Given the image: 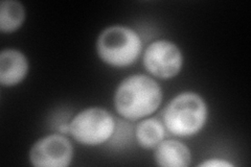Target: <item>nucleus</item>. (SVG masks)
I'll use <instances>...</instances> for the list:
<instances>
[{
	"label": "nucleus",
	"instance_id": "obj_10",
	"mask_svg": "<svg viewBox=\"0 0 251 167\" xmlns=\"http://www.w3.org/2000/svg\"><path fill=\"white\" fill-rule=\"evenodd\" d=\"M25 19V10L19 1L4 0L0 3V29L12 33L18 29Z\"/></svg>",
	"mask_w": 251,
	"mask_h": 167
},
{
	"label": "nucleus",
	"instance_id": "obj_3",
	"mask_svg": "<svg viewBox=\"0 0 251 167\" xmlns=\"http://www.w3.org/2000/svg\"><path fill=\"white\" fill-rule=\"evenodd\" d=\"M143 43L134 29L128 26L113 25L101 31L97 41L100 59L115 67L129 66L141 53Z\"/></svg>",
	"mask_w": 251,
	"mask_h": 167
},
{
	"label": "nucleus",
	"instance_id": "obj_8",
	"mask_svg": "<svg viewBox=\"0 0 251 167\" xmlns=\"http://www.w3.org/2000/svg\"><path fill=\"white\" fill-rule=\"evenodd\" d=\"M155 161L162 167H187L192 162V154L184 143L177 140H162L155 147Z\"/></svg>",
	"mask_w": 251,
	"mask_h": 167
},
{
	"label": "nucleus",
	"instance_id": "obj_6",
	"mask_svg": "<svg viewBox=\"0 0 251 167\" xmlns=\"http://www.w3.org/2000/svg\"><path fill=\"white\" fill-rule=\"evenodd\" d=\"M73 157V144L59 134L39 139L29 152V161L36 167H66L72 163Z\"/></svg>",
	"mask_w": 251,
	"mask_h": 167
},
{
	"label": "nucleus",
	"instance_id": "obj_7",
	"mask_svg": "<svg viewBox=\"0 0 251 167\" xmlns=\"http://www.w3.org/2000/svg\"><path fill=\"white\" fill-rule=\"evenodd\" d=\"M27 71V59L19 50L5 49L0 53V83L2 86L19 84L26 76Z\"/></svg>",
	"mask_w": 251,
	"mask_h": 167
},
{
	"label": "nucleus",
	"instance_id": "obj_11",
	"mask_svg": "<svg viewBox=\"0 0 251 167\" xmlns=\"http://www.w3.org/2000/svg\"><path fill=\"white\" fill-rule=\"evenodd\" d=\"M199 166H202V167H232L233 165L225 160H222V159H210V160H206L203 163H200Z\"/></svg>",
	"mask_w": 251,
	"mask_h": 167
},
{
	"label": "nucleus",
	"instance_id": "obj_2",
	"mask_svg": "<svg viewBox=\"0 0 251 167\" xmlns=\"http://www.w3.org/2000/svg\"><path fill=\"white\" fill-rule=\"evenodd\" d=\"M207 106L199 94L184 92L173 98L163 113V122L170 133L191 137L202 130L207 119Z\"/></svg>",
	"mask_w": 251,
	"mask_h": 167
},
{
	"label": "nucleus",
	"instance_id": "obj_9",
	"mask_svg": "<svg viewBox=\"0 0 251 167\" xmlns=\"http://www.w3.org/2000/svg\"><path fill=\"white\" fill-rule=\"evenodd\" d=\"M135 137L140 146L154 148L163 140L164 128L158 119L148 118L137 124Z\"/></svg>",
	"mask_w": 251,
	"mask_h": 167
},
{
	"label": "nucleus",
	"instance_id": "obj_1",
	"mask_svg": "<svg viewBox=\"0 0 251 167\" xmlns=\"http://www.w3.org/2000/svg\"><path fill=\"white\" fill-rule=\"evenodd\" d=\"M162 100L159 84L145 74L131 75L117 87L114 106L117 112L129 120H138L153 114Z\"/></svg>",
	"mask_w": 251,
	"mask_h": 167
},
{
	"label": "nucleus",
	"instance_id": "obj_5",
	"mask_svg": "<svg viewBox=\"0 0 251 167\" xmlns=\"http://www.w3.org/2000/svg\"><path fill=\"white\" fill-rule=\"evenodd\" d=\"M143 59L148 72L162 79L176 76L183 65L181 50L168 40H158L151 43L145 50Z\"/></svg>",
	"mask_w": 251,
	"mask_h": 167
},
{
	"label": "nucleus",
	"instance_id": "obj_4",
	"mask_svg": "<svg viewBox=\"0 0 251 167\" xmlns=\"http://www.w3.org/2000/svg\"><path fill=\"white\" fill-rule=\"evenodd\" d=\"M69 125L72 136L84 145H100L111 139L115 132L113 116L103 108H88L77 113Z\"/></svg>",
	"mask_w": 251,
	"mask_h": 167
}]
</instances>
